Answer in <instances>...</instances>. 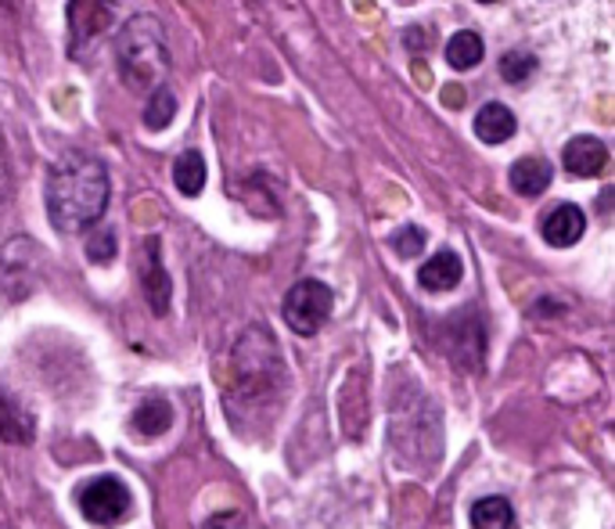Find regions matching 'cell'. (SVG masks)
Wrapping results in <instances>:
<instances>
[{
  "mask_svg": "<svg viewBox=\"0 0 615 529\" xmlns=\"http://www.w3.org/2000/svg\"><path fill=\"white\" fill-rule=\"evenodd\" d=\"M112 195V181L101 159L84 152H65L47 170V216L51 227L62 235H79L101 224Z\"/></svg>",
  "mask_w": 615,
  "mask_h": 529,
  "instance_id": "obj_1",
  "label": "cell"
},
{
  "mask_svg": "<svg viewBox=\"0 0 615 529\" xmlns=\"http://www.w3.org/2000/svg\"><path fill=\"white\" fill-rule=\"evenodd\" d=\"M112 54H116L119 79L133 94H148L152 98L155 90L166 87L170 44H166V30H162V22L155 15H133L122 22Z\"/></svg>",
  "mask_w": 615,
  "mask_h": 529,
  "instance_id": "obj_2",
  "label": "cell"
},
{
  "mask_svg": "<svg viewBox=\"0 0 615 529\" xmlns=\"http://www.w3.org/2000/svg\"><path fill=\"white\" fill-rule=\"evenodd\" d=\"M230 375H235V389L245 400H267L284 382V364L273 335L267 328H249L235 346L230 357Z\"/></svg>",
  "mask_w": 615,
  "mask_h": 529,
  "instance_id": "obj_3",
  "label": "cell"
},
{
  "mask_svg": "<svg viewBox=\"0 0 615 529\" xmlns=\"http://www.w3.org/2000/svg\"><path fill=\"white\" fill-rule=\"evenodd\" d=\"M40 263H44V246L30 235H19L0 246V300L22 303L30 300L40 284Z\"/></svg>",
  "mask_w": 615,
  "mask_h": 529,
  "instance_id": "obj_4",
  "label": "cell"
},
{
  "mask_svg": "<svg viewBox=\"0 0 615 529\" xmlns=\"http://www.w3.org/2000/svg\"><path fill=\"white\" fill-rule=\"evenodd\" d=\"M332 306H335V292L317 278H303L284 295L281 314L295 335H317L324 328V321L332 317Z\"/></svg>",
  "mask_w": 615,
  "mask_h": 529,
  "instance_id": "obj_5",
  "label": "cell"
},
{
  "mask_svg": "<svg viewBox=\"0 0 615 529\" xmlns=\"http://www.w3.org/2000/svg\"><path fill=\"white\" fill-rule=\"evenodd\" d=\"M79 511L94 526H119L122 519H130V490L116 476H98L79 486Z\"/></svg>",
  "mask_w": 615,
  "mask_h": 529,
  "instance_id": "obj_6",
  "label": "cell"
},
{
  "mask_svg": "<svg viewBox=\"0 0 615 529\" xmlns=\"http://www.w3.org/2000/svg\"><path fill=\"white\" fill-rule=\"evenodd\" d=\"M443 343H446L450 360H454L461 371L472 375L483 368L486 332H483V321H478V310L472 306L454 310V317L443 324Z\"/></svg>",
  "mask_w": 615,
  "mask_h": 529,
  "instance_id": "obj_7",
  "label": "cell"
},
{
  "mask_svg": "<svg viewBox=\"0 0 615 529\" xmlns=\"http://www.w3.org/2000/svg\"><path fill=\"white\" fill-rule=\"evenodd\" d=\"M137 278H141L148 310L155 317L170 314V300H173V281L166 274V263H162V241L159 235H148L141 241V260H137Z\"/></svg>",
  "mask_w": 615,
  "mask_h": 529,
  "instance_id": "obj_8",
  "label": "cell"
},
{
  "mask_svg": "<svg viewBox=\"0 0 615 529\" xmlns=\"http://www.w3.org/2000/svg\"><path fill=\"white\" fill-rule=\"evenodd\" d=\"M116 8L112 4H94V0H73V4L65 8V19H68V47L73 54H84L87 44H94L108 25H112Z\"/></svg>",
  "mask_w": 615,
  "mask_h": 529,
  "instance_id": "obj_9",
  "label": "cell"
},
{
  "mask_svg": "<svg viewBox=\"0 0 615 529\" xmlns=\"http://www.w3.org/2000/svg\"><path fill=\"white\" fill-rule=\"evenodd\" d=\"M562 162L572 176H601L608 170V148L594 133H580L565 144Z\"/></svg>",
  "mask_w": 615,
  "mask_h": 529,
  "instance_id": "obj_10",
  "label": "cell"
},
{
  "mask_svg": "<svg viewBox=\"0 0 615 529\" xmlns=\"http://www.w3.org/2000/svg\"><path fill=\"white\" fill-rule=\"evenodd\" d=\"M0 440L11 446H30L36 440V418L19 397L0 389Z\"/></svg>",
  "mask_w": 615,
  "mask_h": 529,
  "instance_id": "obj_11",
  "label": "cell"
},
{
  "mask_svg": "<svg viewBox=\"0 0 615 529\" xmlns=\"http://www.w3.org/2000/svg\"><path fill=\"white\" fill-rule=\"evenodd\" d=\"M586 235V213L580 206H572V202H562L558 209L547 213L543 220V241L551 249H569L576 246V241Z\"/></svg>",
  "mask_w": 615,
  "mask_h": 529,
  "instance_id": "obj_12",
  "label": "cell"
},
{
  "mask_svg": "<svg viewBox=\"0 0 615 529\" xmlns=\"http://www.w3.org/2000/svg\"><path fill=\"white\" fill-rule=\"evenodd\" d=\"M554 181V170H551V162H543L537 155H522V159H515L511 162V170H508V184H511V192L515 195H522V198H537L543 195L547 187H551Z\"/></svg>",
  "mask_w": 615,
  "mask_h": 529,
  "instance_id": "obj_13",
  "label": "cell"
},
{
  "mask_svg": "<svg viewBox=\"0 0 615 529\" xmlns=\"http://www.w3.org/2000/svg\"><path fill=\"white\" fill-rule=\"evenodd\" d=\"M518 130V119L515 112L504 101H486L483 108L475 112V138L483 144H504L511 141Z\"/></svg>",
  "mask_w": 615,
  "mask_h": 529,
  "instance_id": "obj_14",
  "label": "cell"
},
{
  "mask_svg": "<svg viewBox=\"0 0 615 529\" xmlns=\"http://www.w3.org/2000/svg\"><path fill=\"white\" fill-rule=\"evenodd\" d=\"M461 278H464V263H461V256L450 249L435 252L432 260H425L418 270V284L425 292H450V289H457Z\"/></svg>",
  "mask_w": 615,
  "mask_h": 529,
  "instance_id": "obj_15",
  "label": "cell"
},
{
  "mask_svg": "<svg viewBox=\"0 0 615 529\" xmlns=\"http://www.w3.org/2000/svg\"><path fill=\"white\" fill-rule=\"evenodd\" d=\"M170 425H173V407H170V400H162V397L141 400V403H137V411L130 414V429L141 440H155Z\"/></svg>",
  "mask_w": 615,
  "mask_h": 529,
  "instance_id": "obj_16",
  "label": "cell"
},
{
  "mask_svg": "<svg viewBox=\"0 0 615 529\" xmlns=\"http://www.w3.org/2000/svg\"><path fill=\"white\" fill-rule=\"evenodd\" d=\"M446 65L450 69H457V73H468L475 69L478 62H483V54H486V44H483V36H478L475 30H461L446 40Z\"/></svg>",
  "mask_w": 615,
  "mask_h": 529,
  "instance_id": "obj_17",
  "label": "cell"
},
{
  "mask_svg": "<svg viewBox=\"0 0 615 529\" xmlns=\"http://www.w3.org/2000/svg\"><path fill=\"white\" fill-rule=\"evenodd\" d=\"M205 155L195 152V148H187L184 155H176L173 162V184H176V192H181L184 198H198L202 195V187H205Z\"/></svg>",
  "mask_w": 615,
  "mask_h": 529,
  "instance_id": "obj_18",
  "label": "cell"
},
{
  "mask_svg": "<svg viewBox=\"0 0 615 529\" xmlns=\"http://www.w3.org/2000/svg\"><path fill=\"white\" fill-rule=\"evenodd\" d=\"M515 522V508L508 497H478L472 505V526L475 529H511Z\"/></svg>",
  "mask_w": 615,
  "mask_h": 529,
  "instance_id": "obj_19",
  "label": "cell"
},
{
  "mask_svg": "<svg viewBox=\"0 0 615 529\" xmlns=\"http://www.w3.org/2000/svg\"><path fill=\"white\" fill-rule=\"evenodd\" d=\"M537 69H540V58L532 51H508V54H500V76H504V84H511V87L529 84V79L537 76Z\"/></svg>",
  "mask_w": 615,
  "mask_h": 529,
  "instance_id": "obj_20",
  "label": "cell"
},
{
  "mask_svg": "<svg viewBox=\"0 0 615 529\" xmlns=\"http://www.w3.org/2000/svg\"><path fill=\"white\" fill-rule=\"evenodd\" d=\"M116 256H119L116 230L112 227H90V235H87V260L94 267H108V263H116Z\"/></svg>",
  "mask_w": 615,
  "mask_h": 529,
  "instance_id": "obj_21",
  "label": "cell"
},
{
  "mask_svg": "<svg viewBox=\"0 0 615 529\" xmlns=\"http://www.w3.org/2000/svg\"><path fill=\"white\" fill-rule=\"evenodd\" d=\"M176 119V98L170 87L155 90L152 98H148V108H144V127L148 130H166Z\"/></svg>",
  "mask_w": 615,
  "mask_h": 529,
  "instance_id": "obj_22",
  "label": "cell"
},
{
  "mask_svg": "<svg viewBox=\"0 0 615 529\" xmlns=\"http://www.w3.org/2000/svg\"><path fill=\"white\" fill-rule=\"evenodd\" d=\"M425 241H429L425 227L407 224V227H400V230H396V235L389 238V246H392L396 256H400V260H414V256L425 252Z\"/></svg>",
  "mask_w": 615,
  "mask_h": 529,
  "instance_id": "obj_23",
  "label": "cell"
},
{
  "mask_svg": "<svg viewBox=\"0 0 615 529\" xmlns=\"http://www.w3.org/2000/svg\"><path fill=\"white\" fill-rule=\"evenodd\" d=\"M11 195H15V170H11L8 141H4V133H0V209L8 206Z\"/></svg>",
  "mask_w": 615,
  "mask_h": 529,
  "instance_id": "obj_24",
  "label": "cell"
},
{
  "mask_svg": "<svg viewBox=\"0 0 615 529\" xmlns=\"http://www.w3.org/2000/svg\"><path fill=\"white\" fill-rule=\"evenodd\" d=\"M202 529H241V515L238 511H224V515H213L209 522Z\"/></svg>",
  "mask_w": 615,
  "mask_h": 529,
  "instance_id": "obj_25",
  "label": "cell"
},
{
  "mask_svg": "<svg viewBox=\"0 0 615 529\" xmlns=\"http://www.w3.org/2000/svg\"><path fill=\"white\" fill-rule=\"evenodd\" d=\"M403 44H407V47H418V51H421V47H425V33H421L418 25H414V30H407V33H403Z\"/></svg>",
  "mask_w": 615,
  "mask_h": 529,
  "instance_id": "obj_26",
  "label": "cell"
}]
</instances>
